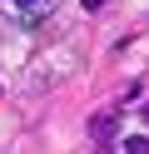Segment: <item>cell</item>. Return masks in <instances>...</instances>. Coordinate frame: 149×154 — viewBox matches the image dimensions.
Instances as JSON below:
<instances>
[{"label":"cell","mask_w":149,"mask_h":154,"mask_svg":"<svg viewBox=\"0 0 149 154\" xmlns=\"http://www.w3.org/2000/svg\"><path fill=\"white\" fill-rule=\"evenodd\" d=\"M5 5H10V15H15V20H25V25L50 20V10H55V0H5Z\"/></svg>","instance_id":"1"},{"label":"cell","mask_w":149,"mask_h":154,"mask_svg":"<svg viewBox=\"0 0 149 154\" xmlns=\"http://www.w3.org/2000/svg\"><path fill=\"white\" fill-rule=\"evenodd\" d=\"M114 114H95V119H89V139H95V144H109V139H114Z\"/></svg>","instance_id":"2"},{"label":"cell","mask_w":149,"mask_h":154,"mask_svg":"<svg viewBox=\"0 0 149 154\" xmlns=\"http://www.w3.org/2000/svg\"><path fill=\"white\" fill-rule=\"evenodd\" d=\"M119 149H124V154H149V139H144V134H129Z\"/></svg>","instance_id":"3"},{"label":"cell","mask_w":149,"mask_h":154,"mask_svg":"<svg viewBox=\"0 0 149 154\" xmlns=\"http://www.w3.org/2000/svg\"><path fill=\"white\" fill-rule=\"evenodd\" d=\"M79 5H85V10H104L109 0H79Z\"/></svg>","instance_id":"4"},{"label":"cell","mask_w":149,"mask_h":154,"mask_svg":"<svg viewBox=\"0 0 149 154\" xmlns=\"http://www.w3.org/2000/svg\"><path fill=\"white\" fill-rule=\"evenodd\" d=\"M144 119H149V104H144Z\"/></svg>","instance_id":"5"}]
</instances>
